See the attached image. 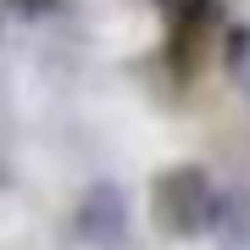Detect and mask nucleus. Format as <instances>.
I'll list each match as a JSON object with an SVG mask.
<instances>
[{
  "mask_svg": "<svg viewBox=\"0 0 250 250\" xmlns=\"http://www.w3.org/2000/svg\"><path fill=\"white\" fill-rule=\"evenodd\" d=\"M78 233L89 245H100V250H123V239H128V206H123V195H117L111 184H95L89 200L78 206Z\"/></svg>",
  "mask_w": 250,
  "mask_h": 250,
  "instance_id": "2",
  "label": "nucleus"
},
{
  "mask_svg": "<svg viewBox=\"0 0 250 250\" xmlns=\"http://www.w3.org/2000/svg\"><path fill=\"white\" fill-rule=\"evenodd\" d=\"M161 11L178 22V34H184V45H189V39H195V28L206 22V11H211V0H161Z\"/></svg>",
  "mask_w": 250,
  "mask_h": 250,
  "instance_id": "4",
  "label": "nucleus"
},
{
  "mask_svg": "<svg viewBox=\"0 0 250 250\" xmlns=\"http://www.w3.org/2000/svg\"><path fill=\"white\" fill-rule=\"evenodd\" d=\"M156 228L172 233V239H200V233L217 228V184L206 178L200 167H172L156 178Z\"/></svg>",
  "mask_w": 250,
  "mask_h": 250,
  "instance_id": "1",
  "label": "nucleus"
},
{
  "mask_svg": "<svg viewBox=\"0 0 250 250\" xmlns=\"http://www.w3.org/2000/svg\"><path fill=\"white\" fill-rule=\"evenodd\" d=\"M228 72H233V83H239V89L250 95V22L245 28H233V34H228Z\"/></svg>",
  "mask_w": 250,
  "mask_h": 250,
  "instance_id": "3",
  "label": "nucleus"
},
{
  "mask_svg": "<svg viewBox=\"0 0 250 250\" xmlns=\"http://www.w3.org/2000/svg\"><path fill=\"white\" fill-rule=\"evenodd\" d=\"M11 11H22V17H45V11H56V0H11Z\"/></svg>",
  "mask_w": 250,
  "mask_h": 250,
  "instance_id": "5",
  "label": "nucleus"
}]
</instances>
